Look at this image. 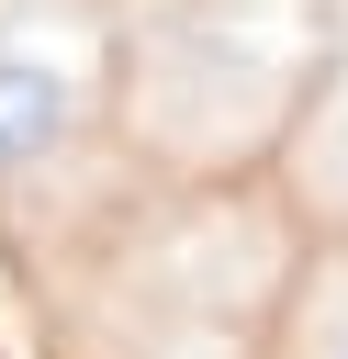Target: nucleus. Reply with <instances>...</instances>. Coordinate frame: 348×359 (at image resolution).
<instances>
[{"label":"nucleus","mask_w":348,"mask_h":359,"mask_svg":"<svg viewBox=\"0 0 348 359\" xmlns=\"http://www.w3.org/2000/svg\"><path fill=\"white\" fill-rule=\"evenodd\" d=\"M67 135H79V79L56 56H34V45H0V180L45 168Z\"/></svg>","instance_id":"f257e3e1"},{"label":"nucleus","mask_w":348,"mask_h":359,"mask_svg":"<svg viewBox=\"0 0 348 359\" xmlns=\"http://www.w3.org/2000/svg\"><path fill=\"white\" fill-rule=\"evenodd\" d=\"M337 359H348V348H337Z\"/></svg>","instance_id":"f03ea898"}]
</instances>
